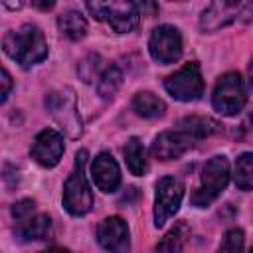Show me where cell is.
<instances>
[{"label":"cell","instance_id":"3","mask_svg":"<svg viewBox=\"0 0 253 253\" xmlns=\"http://www.w3.org/2000/svg\"><path fill=\"white\" fill-rule=\"evenodd\" d=\"M85 162H87V150H79L75 154L73 170L63 184V196H61L63 208L67 213H71L75 217L89 213L93 208V192L87 184Z\"/></svg>","mask_w":253,"mask_h":253},{"label":"cell","instance_id":"2","mask_svg":"<svg viewBox=\"0 0 253 253\" xmlns=\"http://www.w3.org/2000/svg\"><path fill=\"white\" fill-rule=\"evenodd\" d=\"M85 6L95 20L107 24L117 34L132 32L140 20L134 0H85Z\"/></svg>","mask_w":253,"mask_h":253},{"label":"cell","instance_id":"12","mask_svg":"<svg viewBox=\"0 0 253 253\" xmlns=\"http://www.w3.org/2000/svg\"><path fill=\"white\" fill-rule=\"evenodd\" d=\"M65 144H63V134L53 130V128H43L42 132H38V136L34 138L32 144V158L43 166V168H53L59 164L61 156H63Z\"/></svg>","mask_w":253,"mask_h":253},{"label":"cell","instance_id":"28","mask_svg":"<svg viewBox=\"0 0 253 253\" xmlns=\"http://www.w3.org/2000/svg\"><path fill=\"white\" fill-rule=\"evenodd\" d=\"M2 4L8 8V10H20L24 6V0H2Z\"/></svg>","mask_w":253,"mask_h":253},{"label":"cell","instance_id":"11","mask_svg":"<svg viewBox=\"0 0 253 253\" xmlns=\"http://www.w3.org/2000/svg\"><path fill=\"white\" fill-rule=\"evenodd\" d=\"M194 142H196V138L184 128L164 130L152 142V156L156 160H162V162L176 160L182 154H186L194 146Z\"/></svg>","mask_w":253,"mask_h":253},{"label":"cell","instance_id":"8","mask_svg":"<svg viewBox=\"0 0 253 253\" xmlns=\"http://www.w3.org/2000/svg\"><path fill=\"white\" fill-rule=\"evenodd\" d=\"M164 89L176 101H182V103L198 101L204 95V79H202L200 65L196 61L186 63L184 67H180L178 71L166 77Z\"/></svg>","mask_w":253,"mask_h":253},{"label":"cell","instance_id":"16","mask_svg":"<svg viewBox=\"0 0 253 253\" xmlns=\"http://www.w3.org/2000/svg\"><path fill=\"white\" fill-rule=\"evenodd\" d=\"M132 109L142 119H158L166 113V103L150 91H138L132 97Z\"/></svg>","mask_w":253,"mask_h":253},{"label":"cell","instance_id":"26","mask_svg":"<svg viewBox=\"0 0 253 253\" xmlns=\"http://www.w3.org/2000/svg\"><path fill=\"white\" fill-rule=\"evenodd\" d=\"M2 91H0V101L2 103H6V99H8V95H10V89H12V77H10V73H8V69H2Z\"/></svg>","mask_w":253,"mask_h":253},{"label":"cell","instance_id":"10","mask_svg":"<svg viewBox=\"0 0 253 253\" xmlns=\"http://www.w3.org/2000/svg\"><path fill=\"white\" fill-rule=\"evenodd\" d=\"M148 51L154 61L162 65L176 63L182 55V36L174 26L162 24L152 30L148 40Z\"/></svg>","mask_w":253,"mask_h":253},{"label":"cell","instance_id":"18","mask_svg":"<svg viewBox=\"0 0 253 253\" xmlns=\"http://www.w3.org/2000/svg\"><path fill=\"white\" fill-rule=\"evenodd\" d=\"M123 85V71L117 67V65H109L101 71L99 75V81H97V95L105 101H111L117 91L121 89Z\"/></svg>","mask_w":253,"mask_h":253},{"label":"cell","instance_id":"30","mask_svg":"<svg viewBox=\"0 0 253 253\" xmlns=\"http://www.w3.org/2000/svg\"><path fill=\"white\" fill-rule=\"evenodd\" d=\"M251 121H253V117H251Z\"/></svg>","mask_w":253,"mask_h":253},{"label":"cell","instance_id":"20","mask_svg":"<svg viewBox=\"0 0 253 253\" xmlns=\"http://www.w3.org/2000/svg\"><path fill=\"white\" fill-rule=\"evenodd\" d=\"M178 126L188 130L196 140L208 138V136H211V134H215L219 130V125L210 117H186V119L180 121Z\"/></svg>","mask_w":253,"mask_h":253},{"label":"cell","instance_id":"27","mask_svg":"<svg viewBox=\"0 0 253 253\" xmlns=\"http://www.w3.org/2000/svg\"><path fill=\"white\" fill-rule=\"evenodd\" d=\"M32 4L38 8V10H51L55 0H32Z\"/></svg>","mask_w":253,"mask_h":253},{"label":"cell","instance_id":"29","mask_svg":"<svg viewBox=\"0 0 253 253\" xmlns=\"http://www.w3.org/2000/svg\"><path fill=\"white\" fill-rule=\"evenodd\" d=\"M249 87H251V91H253V61L249 63Z\"/></svg>","mask_w":253,"mask_h":253},{"label":"cell","instance_id":"25","mask_svg":"<svg viewBox=\"0 0 253 253\" xmlns=\"http://www.w3.org/2000/svg\"><path fill=\"white\" fill-rule=\"evenodd\" d=\"M34 210H36V202L30 200V198H26V200H20V202L14 204L12 215H14V219H16L18 223H22V221H26L28 217L34 215Z\"/></svg>","mask_w":253,"mask_h":253},{"label":"cell","instance_id":"22","mask_svg":"<svg viewBox=\"0 0 253 253\" xmlns=\"http://www.w3.org/2000/svg\"><path fill=\"white\" fill-rule=\"evenodd\" d=\"M188 237H190V227H188L184 221H178V223L162 237V241L156 243V251H170V253L182 251V247H184V243L188 241Z\"/></svg>","mask_w":253,"mask_h":253},{"label":"cell","instance_id":"23","mask_svg":"<svg viewBox=\"0 0 253 253\" xmlns=\"http://www.w3.org/2000/svg\"><path fill=\"white\" fill-rule=\"evenodd\" d=\"M99 69H101V55H97V53L87 55V57L77 65V71H79V75H81V79H83L85 83H91L95 77H99V75H101Z\"/></svg>","mask_w":253,"mask_h":253},{"label":"cell","instance_id":"6","mask_svg":"<svg viewBox=\"0 0 253 253\" xmlns=\"http://www.w3.org/2000/svg\"><path fill=\"white\" fill-rule=\"evenodd\" d=\"M245 103H247V93H245L243 77L237 71H227L219 75L211 95L213 109L223 117H233L245 107Z\"/></svg>","mask_w":253,"mask_h":253},{"label":"cell","instance_id":"17","mask_svg":"<svg viewBox=\"0 0 253 253\" xmlns=\"http://www.w3.org/2000/svg\"><path fill=\"white\" fill-rule=\"evenodd\" d=\"M57 30L71 42H79L87 34V20L77 10H67L57 18Z\"/></svg>","mask_w":253,"mask_h":253},{"label":"cell","instance_id":"14","mask_svg":"<svg viewBox=\"0 0 253 253\" xmlns=\"http://www.w3.org/2000/svg\"><path fill=\"white\" fill-rule=\"evenodd\" d=\"M91 178L101 192L109 194L115 192L121 184V168L109 152H101L95 156L91 164Z\"/></svg>","mask_w":253,"mask_h":253},{"label":"cell","instance_id":"4","mask_svg":"<svg viewBox=\"0 0 253 253\" xmlns=\"http://www.w3.org/2000/svg\"><path fill=\"white\" fill-rule=\"evenodd\" d=\"M45 109L53 117V121L65 130L69 138H79L83 132L79 111H77V99L71 87H61L55 91H49L45 95Z\"/></svg>","mask_w":253,"mask_h":253},{"label":"cell","instance_id":"19","mask_svg":"<svg viewBox=\"0 0 253 253\" xmlns=\"http://www.w3.org/2000/svg\"><path fill=\"white\" fill-rule=\"evenodd\" d=\"M125 160H126V166H128L130 174H134V176H144L146 174L148 162H146L144 146L136 136L128 138V142L125 144Z\"/></svg>","mask_w":253,"mask_h":253},{"label":"cell","instance_id":"5","mask_svg":"<svg viewBox=\"0 0 253 253\" xmlns=\"http://www.w3.org/2000/svg\"><path fill=\"white\" fill-rule=\"evenodd\" d=\"M229 182V162L223 154L210 158L202 170L200 188L192 194V204L196 208H208L225 190Z\"/></svg>","mask_w":253,"mask_h":253},{"label":"cell","instance_id":"1","mask_svg":"<svg viewBox=\"0 0 253 253\" xmlns=\"http://www.w3.org/2000/svg\"><path fill=\"white\" fill-rule=\"evenodd\" d=\"M4 51L20 63V67L30 69L47 57V42L38 26L26 24L18 30H10L2 40Z\"/></svg>","mask_w":253,"mask_h":253},{"label":"cell","instance_id":"15","mask_svg":"<svg viewBox=\"0 0 253 253\" xmlns=\"http://www.w3.org/2000/svg\"><path fill=\"white\" fill-rule=\"evenodd\" d=\"M51 235V219L47 213H38L18 223V237L22 241H42Z\"/></svg>","mask_w":253,"mask_h":253},{"label":"cell","instance_id":"9","mask_svg":"<svg viewBox=\"0 0 253 253\" xmlns=\"http://www.w3.org/2000/svg\"><path fill=\"white\" fill-rule=\"evenodd\" d=\"M182 200H184V184L174 176L160 178L154 196V225L162 227L180 210Z\"/></svg>","mask_w":253,"mask_h":253},{"label":"cell","instance_id":"21","mask_svg":"<svg viewBox=\"0 0 253 253\" xmlns=\"http://www.w3.org/2000/svg\"><path fill=\"white\" fill-rule=\"evenodd\" d=\"M233 182L239 190L249 192L253 190V152H243L235 160V172H233Z\"/></svg>","mask_w":253,"mask_h":253},{"label":"cell","instance_id":"24","mask_svg":"<svg viewBox=\"0 0 253 253\" xmlns=\"http://www.w3.org/2000/svg\"><path fill=\"white\" fill-rule=\"evenodd\" d=\"M243 243H245L243 231H241V229H229V231L225 233L223 241L219 243V251L235 253V251H241V249H243Z\"/></svg>","mask_w":253,"mask_h":253},{"label":"cell","instance_id":"7","mask_svg":"<svg viewBox=\"0 0 253 253\" xmlns=\"http://www.w3.org/2000/svg\"><path fill=\"white\" fill-rule=\"evenodd\" d=\"M253 12V0H211L200 18L202 32H217Z\"/></svg>","mask_w":253,"mask_h":253},{"label":"cell","instance_id":"13","mask_svg":"<svg viewBox=\"0 0 253 253\" xmlns=\"http://www.w3.org/2000/svg\"><path fill=\"white\" fill-rule=\"evenodd\" d=\"M97 241L107 251H126L130 245L126 221L119 215H111L103 219L97 227Z\"/></svg>","mask_w":253,"mask_h":253}]
</instances>
